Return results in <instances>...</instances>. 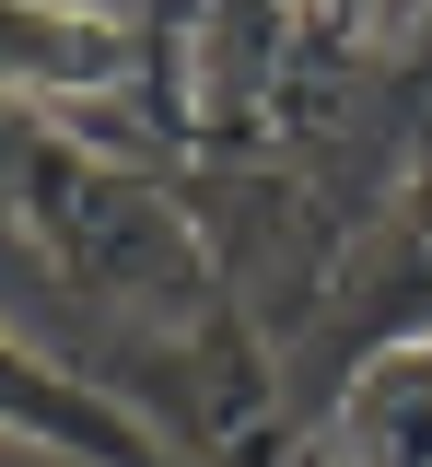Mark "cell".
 Masks as SVG:
<instances>
[{"label": "cell", "instance_id": "1", "mask_svg": "<svg viewBox=\"0 0 432 467\" xmlns=\"http://www.w3.org/2000/svg\"><path fill=\"white\" fill-rule=\"evenodd\" d=\"M0 432H12V444H47V456H70V467H176L129 409H106L94 386H70L59 362H36L12 327H0Z\"/></svg>", "mask_w": 432, "mask_h": 467}]
</instances>
